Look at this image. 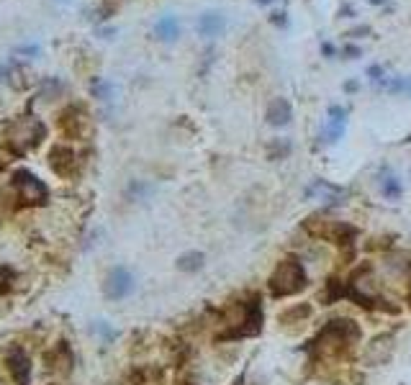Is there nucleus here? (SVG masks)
<instances>
[{
    "label": "nucleus",
    "instance_id": "f257e3e1",
    "mask_svg": "<svg viewBox=\"0 0 411 385\" xmlns=\"http://www.w3.org/2000/svg\"><path fill=\"white\" fill-rule=\"evenodd\" d=\"M360 342V327L353 318H332L311 342V357L316 362H339L353 354Z\"/></svg>",
    "mask_w": 411,
    "mask_h": 385
},
{
    "label": "nucleus",
    "instance_id": "f03ea898",
    "mask_svg": "<svg viewBox=\"0 0 411 385\" xmlns=\"http://www.w3.org/2000/svg\"><path fill=\"white\" fill-rule=\"evenodd\" d=\"M221 331L218 339L221 342H232V339H247V336H257L262 331V306L260 298L255 295L250 301H236L221 311Z\"/></svg>",
    "mask_w": 411,
    "mask_h": 385
},
{
    "label": "nucleus",
    "instance_id": "7ed1b4c3",
    "mask_svg": "<svg viewBox=\"0 0 411 385\" xmlns=\"http://www.w3.org/2000/svg\"><path fill=\"white\" fill-rule=\"evenodd\" d=\"M309 285V275H306V268L298 257H283L277 262L273 275L268 277V290L273 298H291V295H298L301 290H306Z\"/></svg>",
    "mask_w": 411,
    "mask_h": 385
},
{
    "label": "nucleus",
    "instance_id": "20e7f679",
    "mask_svg": "<svg viewBox=\"0 0 411 385\" xmlns=\"http://www.w3.org/2000/svg\"><path fill=\"white\" fill-rule=\"evenodd\" d=\"M44 139H47V126H44L42 118L36 116L16 118V121H10L6 126V144L13 149V154H29Z\"/></svg>",
    "mask_w": 411,
    "mask_h": 385
},
{
    "label": "nucleus",
    "instance_id": "39448f33",
    "mask_svg": "<svg viewBox=\"0 0 411 385\" xmlns=\"http://www.w3.org/2000/svg\"><path fill=\"white\" fill-rule=\"evenodd\" d=\"M10 188H13V198L26 208H42L49 203V188L42 177L34 175L31 170L18 167L10 175Z\"/></svg>",
    "mask_w": 411,
    "mask_h": 385
},
{
    "label": "nucleus",
    "instance_id": "423d86ee",
    "mask_svg": "<svg viewBox=\"0 0 411 385\" xmlns=\"http://www.w3.org/2000/svg\"><path fill=\"white\" fill-rule=\"evenodd\" d=\"M303 231H309L311 236L316 239H324V242H332L339 249H350L353 252L355 239H357V229L350 227V224H342V221H332V218H321V216H311L303 221Z\"/></svg>",
    "mask_w": 411,
    "mask_h": 385
},
{
    "label": "nucleus",
    "instance_id": "0eeeda50",
    "mask_svg": "<svg viewBox=\"0 0 411 385\" xmlns=\"http://www.w3.org/2000/svg\"><path fill=\"white\" fill-rule=\"evenodd\" d=\"M57 126L62 136L70 139V142H90L95 136V121L88 113V108L77 106V103H70L67 108L59 110Z\"/></svg>",
    "mask_w": 411,
    "mask_h": 385
},
{
    "label": "nucleus",
    "instance_id": "6e6552de",
    "mask_svg": "<svg viewBox=\"0 0 411 385\" xmlns=\"http://www.w3.org/2000/svg\"><path fill=\"white\" fill-rule=\"evenodd\" d=\"M85 154L72 144H54L49 149V170L62 180H72L83 172Z\"/></svg>",
    "mask_w": 411,
    "mask_h": 385
},
{
    "label": "nucleus",
    "instance_id": "1a4fd4ad",
    "mask_svg": "<svg viewBox=\"0 0 411 385\" xmlns=\"http://www.w3.org/2000/svg\"><path fill=\"white\" fill-rule=\"evenodd\" d=\"M3 370L13 385H29L31 383V372H34V365H31V357L24 347H10L3 357Z\"/></svg>",
    "mask_w": 411,
    "mask_h": 385
},
{
    "label": "nucleus",
    "instance_id": "9d476101",
    "mask_svg": "<svg viewBox=\"0 0 411 385\" xmlns=\"http://www.w3.org/2000/svg\"><path fill=\"white\" fill-rule=\"evenodd\" d=\"M134 288H136L134 275L126 268H113L106 275V280H103V295L108 301H124V298H129V295L134 293Z\"/></svg>",
    "mask_w": 411,
    "mask_h": 385
},
{
    "label": "nucleus",
    "instance_id": "9b49d317",
    "mask_svg": "<svg viewBox=\"0 0 411 385\" xmlns=\"http://www.w3.org/2000/svg\"><path fill=\"white\" fill-rule=\"evenodd\" d=\"M44 365L49 372L54 375H70L72 372V365H75V354H72V347L67 342H57L51 344L47 354H44Z\"/></svg>",
    "mask_w": 411,
    "mask_h": 385
},
{
    "label": "nucleus",
    "instance_id": "f8f14e48",
    "mask_svg": "<svg viewBox=\"0 0 411 385\" xmlns=\"http://www.w3.org/2000/svg\"><path fill=\"white\" fill-rule=\"evenodd\" d=\"M394 354V336L391 334H378L370 339V344L365 347V362L370 368H378V365H386Z\"/></svg>",
    "mask_w": 411,
    "mask_h": 385
},
{
    "label": "nucleus",
    "instance_id": "ddd939ff",
    "mask_svg": "<svg viewBox=\"0 0 411 385\" xmlns=\"http://www.w3.org/2000/svg\"><path fill=\"white\" fill-rule=\"evenodd\" d=\"M327 116H329V124H327V129H324V134L321 136H324V142L337 144L344 136V126H347V108H342V106H329Z\"/></svg>",
    "mask_w": 411,
    "mask_h": 385
},
{
    "label": "nucleus",
    "instance_id": "4468645a",
    "mask_svg": "<svg viewBox=\"0 0 411 385\" xmlns=\"http://www.w3.org/2000/svg\"><path fill=\"white\" fill-rule=\"evenodd\" d=\"M265 118H268L270 126L283 129V126H288L291 118H293V106L288 103V98H273V101L268 103V108H265Z\"/></svg>",
    "mask_w": 411,
    "mask_h": 385
},
{
    "label": "nucleus",
    "instance_id": "2eb2a0df",
    "mask_svg": "<svg viewBox=\"0 0 411 385\" xmlns=\"http://www.w3.org/2000/svg\"><path fill=\"white\" fill-rule=\"evenodd\" d=\"M195 28H198V34L201 36L213 39V36H218L224 28H227V18H224V13H218V10H206V13H201Z\"/></svg>",
    "mask_w": 411,
    "mask_h": 385
},
{
    "label": "nucleus",
    "instance_id": "dca6fc26",
    "mask_svg": "<svg viewBox=\"0 0 411 385\" xmlns=\"http://www.w3.org/2000/svg\"><path fill=\"white\" fill-rule=\"evenodd\" d=\"M154 36L165 44L175 42L177 36H180V24H177V18L175 16H162L160 21L154 24Z\"/></svg>",
    "mask_w": 411,
    "mask_h": 385
},
{
    "label": "nucleus",
    "instance_id": "f3484780",
    "mask_svg": "<svg viewBox=\"0 0 411 385\" xmlns=\"http://www.w3.org/2000/svg\"><path fill=\"white\" fill-rule=\"evenodd\" d=\"M309 316H311L309 303H296V306H291V309L283 311V313L277 316V321H280V324H303Z\"/></svg>",
    "mask_w": 411,
    "mask_h": 385
},
{
    "label": "nucleus",
    "instance_id": "a211bd4d",
    "mask_svg": "<svg viewBox=\"0 0 411 385\" xmlns=\"http://www.w3.org/2000/svg\"><path fill=\"white\" fill-rule=\"evenodd\" d=\"M203 260H206L203 252H198V249L185 252V254L177 257V270H180V272H198V270L203 268Z\"/></svg>",
    "mask_w": 411,
    "mask_h": 385
},
{
    "label": "nucleus",
    "instance_id": "6ab92c4d",
    "mask_svg": "<svg viewBox=\"0 0 411 385\" xmlns=\"http://www.w3.org/2000/svg\"><path fill=\"white\" fill-rule=\"evenodd\" d=\"M62 92H65V85H62V80H57V77H47V80H42V85H39V98H42V101H57Z\"/></svg>",
    "mask_w": 411,
    "mask_h": 385
},
{
    "label": "nucleus",
    "instance_id": "aec40b11",
    "mask_svg": "<svg viewBox=\"0 0 411 385\" xmlns=\"http://www.w3.org/2000/svg\"><path fill=\"white\" fill-rule=\"evenodd\" d=\"M337 298H344V283H339V280H327V288H324V293H321V301H337Z\"/></svg>",
    "mask_w": 411,
    "mask_h": 385
},
{
    "label": "nucleus",
    "instance_id": "412c9836",
    "mask_svg": "<svg viewBox=\"0 0 411 385\" xmlns=\"http://www.w3.org/2000/svg\"><path fill=\"white\" fill-rule=\"evenodd\" d=\"M383 195L391 198V201H398V198L403 195V188H401V183H398V177L396 175H388L386 180H383Z\"/></svg>",
    "mask_w": 411,
    "mask_h": 385
},
{
    "label": "nucleus",
    "instance_id": "4be33fe9",
    "mask_svg": "<svg viewBox=\"0 0 411 385\" xmlns=\"http://www.w3.org/2000/svg\"><path fill=\"white\" fill-rule=\"evenodd\" d=\"M288 151H291V144H288L286 139H275V142L270 144L268 154H270V159H280V157H286Z\"/></svg>",
    "mask_w": 411,
    "mask_h": 385
},
{
    "label": "nucleus",
    "instance_id": "5701e85b",
    "mask_svg": "<svg viewBox=\"0 0 411 385\" xmlns=\"http://www.w3.org/2000/svg\"><path fill=\"white\" fill-rule=\"evenodd\" d=\"M90 90H92V95H95L98 101H108L111 92H113V85H111V83H103V80H95Z\"/></svg>",
    "mask_w": 411,
    "mask_h": 385
},
{
    "label": "nucleus",
    "instance_id": "b1692460",
    "mask_svg": "<svg viewBox=\"0 0 411 385\" xmlns=\"http://www.w3.org/2000/svg\"><path fill=\"white\" fill-rule=\"evenodd\" d=\"M388 90L391 92H411V77H396L388 83Z\"/></svg>",
    "mask_w": 411,
    "mask_h": 385
},
{
    "label": "nucleus",
    "instance_id": "393cba45",
    "mask_svg": "<svg viewBox=\"0 0 411 385\" xmlns=\"http://www.w3.org/2000/svg\"><path fill=\"white\" fill-rule=\"evenodd\" d=\"M10 288H13V272L0 265V293H6V290H10Z\"/></svg>",
    "mask_w": 411,
    "mask_h": 385
},
{
    "label": "nucleus",
    "instance_id": "a878e982",
    "mask_svg": "<svg viewBox=\"0 0 411 385\" xmlns=\"http://www.w3.org/2000/svg\"><path fill=\"white\" fill-rule=\"evenodd\" d=\"M362 54V49L360 47H350V44H347V47H344V57H350V59H357Z\"/></svg>",
    "mask_w": 411,
    "mask_h": 385
},
{
    "label": "nucleus",
    "instance_id": "bb28decb",
    "mask_svg": "<svg viewBox=\"0 0 411 385\" xmlns=\"http://www.w3.org/2000/svg\"><path fill=\"white\" fill-rule=\"evenodd\" d=\"M275 26H286L288 21H286V13H273V18H270Z\"/></svg>",
    "mask_w": 411,
    "mask_h": 385
},
{
    "label": "nucleus",
    "instance_id": "cd10ccee",
    "mask_svg": "<svg viewBox=\"0 0 411 385\" xmlns=\"http://www.w3.org/2000/svg\"><path fill=\"white\" fill-rule=\"evenodd\" d=\"M368 75L373 77V80H383V77H380V75H383V69H380V67L376 65V67H370V69H368Z\"/></svg>",
    "mask_w": 411,
    "mask_h": 385
},
{
    "label": "nucleus",
    "instance_id": "c85d7f7f",
    "mask_svg": "<svg viewBox=\"0 0 411 385\" xmlns=\"http://www.w3.org/2000/svg\"><path fill=\"white\" fill-rule=\"evenodd\" d=\"M321 51H324L327 57H332V54H335V47H332V44H321Z\"/></svg>",
    "mask_w": 411,
    "mask_h": 385
},
{
    "label": "nucleus",
    "instance_id": "c756f323",
    "mask_svg": "<svg viewBox=\"0 0 411 385\" xmlns=\"http://www.w3.org/2000/svg\"><path fill=\"white\" fill-rule=\"evenodd\" d=\"M344 90H347V92H350V90H357V83H347V85H344Z\"/></svg>",
    "mask_w": 411,
    "mask_h": 385
},
{
    "label": "nucleus",
    "instance_id": "7c9ffc66",
    "mask_svg": "<svg viewBox=\"0 0 411 385\" xmlns=\"http://www.w3.org/2000/svg\"><path fill=\"white\" fill-rule=\"evenodd\" d=\"M368 3H373V6H386V0H368Z\"/></svg>",
    "mask_w": 411,
    "mask_h": 385
},
{
    "label": "nucleus",
    "instance_id": "2f4dec72",
    "mask_svg": "<svg viewBox=\"0 0 411 385\" xmlns=\"http://www.w3.org/2000/svg\"><path fill=\"white\" fill-rule=\"evenodd\" d=\"M255 3H273V0H255Z\"/></svg>",
    "mask_w": 411,
    "mask_h": 385
},
{
    "label": "nucleus",
    "instance_id": "473e14b6",
    "mask_svg": "<svg viewBox=\"0 0 411 385\" xmlns=\"http://www.w3.org/2000/svg\"><path fill=\"white\" fill-rule=\"evenodd\" d=\"M409 303H411V285H409Z\"/></svg>",
    "mask_w": 411,
    "mask_h": 385
},
{
    "label": "nucleus",
    "instance_id": "72a5a7b5",
    "mask_svg": "<svg viewBox=\"0 0 411 385\" xmlns=\"http://www.w3.org/2000/svg\"><path fill=\"white\" fill-rule=\"evenodd\" d=\"M180 385H198V383H180Z\"/></svg>",
    "mask_w": 411,
    "mask_h": 385
}]
</instances>
